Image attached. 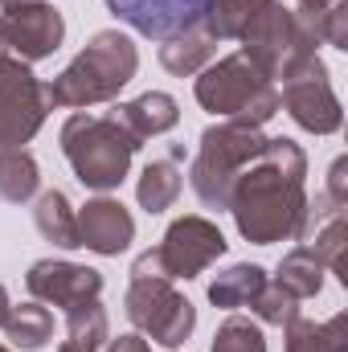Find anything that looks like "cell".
<instances>
[{
  "instance_id": "5",
  "label": "cell",
  "mask_w": 348,
  "mask_h": 352,
  "mask_svg": "<svg viewBox=\"0 0 348 352\" xmlns=\"http://www.w3.org/2000/svg\"><path fill=\"white\" fill-rule=\"evenodd\" d=\"M197 102L217 115V119H234V123H250L262 127L279 115V87L254 70L242 54L217 58L197 74Z\"/></svg>"
},
{
  "instance_id": "20",
  "label": "cell",
  "mask_w": 348,
  "mask_h": 352,
  "mask_svg": "<svg viewBox=\"0 0 348 352\" xmlns=\"http://www.w3.org/2000/svg\"><path fill=\"white\" fill-rule=\"evenodd\" d=\"M4 336H8V344L21 352H41L50 344V336H54V316H50V307H41L37 299L33 303H21V307H8V316H4Z\"/></svg>"
},
{
  "instance_id": "24",
  "label": "cell",
  "mask_w": 348,
  "mask_h": 352,
  "mask_svg": "<svg viewBox=\"0 0 348 352\" xmlns=\"http://www.w3.org/2000/svg\"><path fill=\"white\" fill-rule=\"evenodd\" d=\"M66 336L70 344L83 352H98L107 340H111V320H107V307L98 299H87L78 307L66 311Z\"/></svg>"
},
{
  "instance_id": "8",
  "label": "cell",
  "mask_w": 348,
  "mask_h": 352,
  "mask_svg": "<svg viewBox=\"0 0 348 352\" xmlns=\"http://www.w3.org/2000/svg\"><path fill=\"white\" fill-rule=\"evenodd\" d=\"M50 111L45 82L29 70V62L0 54V148H25Z\"/></svg>"
},
{
  "instance_id": "1",
  "label": "cell",
  "mask_w": 348,
  "mask_h": 352,
  "mask_svg": "<svg viewBox=\"0 0 348 352\" xmlns=\"http://www.w3.org/2000/svg\"><path fill=\"white\" fill-rule=\"evenodd\" d=\"M303 176H307V152L295 140L287 135L266 140L259 160H250L238 173L230 188V205H226L246 242L274 246V242L299 238V226L307 213Z\"/></svg>"
},
{
  "instance_id": "27",
  "label": "cell",
  "mask_w": 348,
  "mask_h": 352,
  "mask_svg": "<svg viewBox=\"0 0 348 352\" xmlns=\"http://www.w3.org/2000/svg\"><path fill=\"white\" fill-rule=\"evenodd\" d=\"M250 311L259 316L262 324H270V328H287L291 320H299V299H295L291 291H283V287L270 278L259 291V299L250 303Z\"/></svg>"
},
{
  "instance_id": "19",
  "label": "cell",
  "mask_w": 348,
  "mask_h": 352,
  "mask_svg": "<svg viewBox=\"0 0 348 352\" xmlns=\"http://www.w3.org/2000/svg\"><path fill=\"white\" fill-rule=\"evenodd\" d=\"M33 226L45 242L62 246V250H78V213L70 209L66 192L58 188H45L37 197V209H33Z\"/></svg>"
},
{
  "instance_id": "18",
  "label": "cell",
  "mask_w": 348,
  "mask_h": 352,
  "mask_svg": "<svg viewBox=\"0 0 348 352\" xmlns=\"http://www.w3.org/2000/svg\"><path fill=\"white\" fill-rule=\"evenodd\" d=\"M324 270H328V266L320 263V254H316L307 242H299L295 250L283 254V263L274 270V283H279L283 291H291V295L303 303V299H316V295L324 291Z\"/></svg>"
},
{
  "instance_id": "16",
  "label": "cell",
  "mask_w": 348,
  "mask_h": 352,
  "mask_svg": "<svg viewBox=\"0 0 348 352\" xmlns=\"http://www.w3.org/2000/svg\"><path fill=\"white\" fill-rule=\"evenodd\" d=\"M266 283H270V278H266V270H262L259 263H234L230 270H221V274L209 283V303L221 307V311L250 307Z\"/></svg>"
},
{
  "instance_id": "15",
  "label": "cell",
  "mask_w": 348,
  "mask_h": 352,
  "mask_svg": "<svg viewBox=\"0 0 348 352\" xmlns=\"http://www.w3.org/2000/svg\"><path fill=\"white\" fill-rule=\"evenodd\" d=\"M107 115H111L135 144H144V140H152V135H164V131H173L176 123H180V107H176L173 94H164V90H148V94H140V98H131V102H115Z\"/></svg>"
},
{
  "instance_id": "22",
  "label": "cell",
  "mask_w": 348,
  "mask_h": 352,
  "mask_svg": "<svg viewBox=\"0 0 348 352\" xmlns=\"http://www.w3.org/2000/svg\"><path fill=\"white\" fill-rule=\"evenodd\" d=\"M184 188V173L176 168L173 160H152L144 173H140V184H135V197L148 213H164L173 209L176 197Z\"/></svg>"
},
{
  "instance_id": "21",
  "label": "cell",
  "mask_w": 348,
  "mask_h": 352,
  "mask_svg": "<svg viewBox=\"0 0 348 352\" xmlns=\"http://www.w3.org/2000/svg\"><path fill=\"white\" fill-rule=\"evenodd\" d=\"M287 352H348V316H332L328 324L312 320H291L287 328Z\"/></svg>"
},
{
  "instance_id": "9",
  "label": "cell",
  "mask_w": 348,
  "mask_h": 352,
  "mask_svg": "<svg viewBox=\"0 0 348 352\" xmlns=\"http://www.w3.org/2000/svg\"><path fill=\"white\" fill-rule=\"evenodd\" d=\"M226 234L217 230V221H209V217H201V213H184V217H176L173 226L164 230V238H160V246H152L156 250V258H160V270H164V278L176 283V278H197V274H205L209 266L217 263L221 254H226Z\"/></svg>"
},
{
  "instance_id": "11",
  "label": "cell",
  "mask_w": 348,
  "mask_h": 352,
  "mask_svg": "<svg viewBox=\"0 0 348 352\" xmlns=\"http://www.w3.org/2000/svg\"><path fill=\"white\" fill-rule=\"evenodd\" d=\"M0 16H4V50H12V58H21L29 66L41 58H54L66 41V21L45 0L4 8Z\"/></svg>"
},
{
  "instance_id": "13",
  "label": "cell",
  "mask_w": 348,
  "mask_h": 352,
  "mask_svg": "<svg viewBox=\"0 0 348 352\" xmlns=\"http://www.w3.org/2000/svg\"><path fill=\"white\" fill-rule=\"evenodd\" d=\"M25 287H29V295L37 303L70 311V307L102 295V274L94 266H78V263H66V258H41V263L29 266Z\"/></svg>"
},
{
  "instance_id": "17",
  "label": "cell",
  "mask_w": 348,
  "mask_h": 352,
  "mask_svg": "<svg viewBox=\"0 0 348 352\" xmlns=\"http://www.w3.org/2000/svg\"><path fill=\"white\" fill-rule=\"evenodd\" d=\"M213 54H217V41L197 25V29H184V33H176L168 41H160V66L176 74V78H184V74H201L209 62H213Z\"/></svg>"
},
{
  "instance_id": "31",
  "label": "cell",
  "mask_w": 348,
  "mask_h": 352,
  "mask_svg": "<svg viewBox=\"0 0 348 352\" xmlns=\"http://www.w3.org/2000/svg\"><path fill=\"white\" fill-rule=\"evenodd\" d=\"M8 307H12V303H8V291H4V283H0V324H4V316H8Z\"/></svg>"
},
{
  "instance_id": "32",
  "label": "cell",
  "mask_w": 348,
  "mask_h": 352,
  "mask_svg": "<svg viewBox=\"0 0 348 352\" xmlns=\"http://www.w3.org/2000/svg\"><path fill=\"white\" fill-rule=\"evenodd\" d=\"M17 4H37V0H0V8H17Z\"/></svg>"
},
{
  "instance_id": "7",
  "label": "cell",
  "mask_w": 348,
  "mask_h": 352,
  "mask_svg": "<svg viewBox=\"0 0 348 352\" xmlns=\"http://www.w3.org/2000/svg\"><path fill=\"white\" fill-rule=\"evenodd\" d=\"M123 307H127V320L135 324V332L164 349H180L197 328V307L168 278H131Z\"/></svg>"
},
{
  "instance_id": "29",
  "label": "cell",
  "mask_w": 348,
  "mask_h": 352,
  "mask_svg": "<svg viewBox=\"0 0 348 352\" xmlns=\"http://www.w3.org/2000/svg\"><path fill=\"white\" fill-rule=\"evenodd\" d=\"M102 352H152V344L140 336V332H123V336H115V340H107Z\"/></svg>"
},
{
  "instance_id": "30",
  "label": "cell",
  "mask_w": 348,
  "mask_h": 352,
  "mask_svg": "<svg viewBox=\"0 0 348 352\" xmlns=\"http://www.w3.org/2000/svg\"><path fill=\"white\" fill-rule=\"evenodd\" d=\"M295 4H299V8H295V12H299V16H303V21H307V16H320V12H324V8H332V4H336V0H295Z\"/></svg>"
},
{
  "instance_id": "14",
  "label": "cell",
  "mask_w": 348,
  "mask_h": 352,
  "mask_svg": "<svg viewBox=\"0 0 348 352\" xmlns=\"http://www.w3.org/2000/svg\"><path fill=\"white\" fill-rule=\"evenodd\" d=\"M135 242V217L115 197H94L78 209V246H87L102 258L123 254Z\"/></svg>"
},
{
  "instance_id": "28",
  "label": "cell",
  "mask_w": 348,
  "mask_h": 352,
  "mask_svg": "<svg viewBox=\"0 0 348 352\" xmlns=\"http://www.w3.org/2000/svg\"><path fill=\"white\" fill-rule=\"evenodd\" d=\"M328 197H336L340 205H348V160L340 156L336 164H332V173H328V188H324Z\"/></svg>"
},
{
  "instance_id": "26",
  "label": "cell",
  "mask_w": 348,
  "mask_h": 352,
  "mask_svg": "<svg viewBox=\"0 0 348 352\" xmlns=\"http://www.w3.org/2000/svg\"><path fill=\"white\" fill-rule=\"evenodd\" d=\"M209 352H266V336L254 320L246 316H230L221 320V328L213 332V349Z\"/></svg>"
},
{
  "instance_id": "34",
  "label": "cell",
  "mask_w": 348,
  "mask_h": 352,
  "mask_svg": "<svg viewBox=\"0 0 348 352\" xmlns=\"http://www.w3.org/2000/svg\"><path fill=\"white\" fill-rule=\"evenodd\" d=\"M0 54H4V16H0Z\"/></svg>"
},
{
  "instance_id": "6",
  "label": "cell",
  "mask_w": 348,
  "mask_h": 352,
  "mask_svg": "<svg viewBox=\"0 0 348 352\" xmlns=\"http://www.w3.org/2000/svg\"><path fill=\"white\" fill-rule=\"evenodd\" d=\"M238 41H242V58L270 82H287L303 62L316 58V45H320L299 21V12H291L283 0H262Z\"/></svg>"
},
{
  "instance_id": "12",
  "label": "cell",
  "mask_w": 348,
  "mask_h": 352,
  "mask_svg": "<svg viewBox=\"0 0 348 352\" xmlns=\"http://www.w3.org/2000/svg\"><path fill=\"white\" fill-rule=\"evenodd\" d=\"M123 25H131L135 33L152 37V41H168L184 29L205 25L213 0H102Z\"/></svg>"
},
{
  "instance_id": "33",
  "label": "cell",
  "mask_w": 348,
  "mask_h": 352,
  "mask_svg": "<svg viewBox=\"0 0 348 352\" xmlns=\"http://www.w3.org/2000/svg\"><path fill=\"white\" fill-rule=\"evenodd\" d=\"M58 352H83V349H74V344L66 340V344H58Z\"/></svg>"
},
{
  "instance_id": "3",
  "label": "cell",
  "mask_w": 348,
  "mask_h": 352,
  "mask_svg": "<svg viewBox=\"0 0 348 352\" xmlns=\"http://www.w3.org/2000/svg\"><path fill=\"white\" fill-rule=\"evenodd\" d=\"M58 144H62V156L74 168V176L94 192L119 188L131 173V156L144 148L111 115H83V111L62 123Z\"/></svg>"
},
{
  "instance_id": "23",
  "label": "cell",
  "mask_w": 348,
  "mask_h": 352,
  "mask_svg": "<svg viewBox=\"0 0 348 352\" xmlns=\"http://www.w3.org/2000/svg\"><path fill=\"white\" fill-rule=\"evenodd\" d=\"M41 188V168L25 148H0V197L25 205Z\"/></svg>"
},
{
  "instance_id": "25",
  "label": "cell",
  "mask_w": 348,
  "mask_h": 352,
  "mask_svg": "<svg viewBox=\"0 0 348 352\" xmlns=\"http://www.w3.org/2000/svg\"><path fill=\"white\" fill-rule=\"evenodd\" d=\"M259 4L262 0H213V8H209V16H205L201 29H205L213 41H238Z\"/></svg>"
},
{
  "instance_id": "10",
  "label": "cell",
  "mask_w": 348,
  "mask_h": 352,
  "mask_svg": "<svg viewBox=\"0 0 348 352\" xmlns=\"http://www.w3.org/2000/svg\"><path fill=\"white\" fill-rule=\"evenodd\" d=\"M279 107H287V115L312 131V135H332L340 131L345 123V107L332 90V78H328V66L320 62V54L312 62H303L287 82H283V94H279Z\"/></svg>"
},
{
  "instance_id": "2",
  "label": "cell",
  "mask_w": 348,
  "mask_h": 352,
  "mask_svg": "<svg viewBox=\"0 0 348 352\" xmlns=\"http://www.w3.org/2000/svg\"><path fill=\"white\" fill-rule=\"evenodd\" d=\"M140 70V50L127 33L102 29L87 41V50L54 78L45 82L50 107H94L111 102Z\"/></svg>"
},
{
  "instance_id": "35",
  "label": "cell",
  "mask_w": 348,
  "mask_h": 352,
  "mask_svg": "<svg viewBox=\"0 0 348 352\" xmlns=\"http://www.w3.org/2000/svg\"><path fill=\"white\" fill-rule=\"evenodd\" d=\"M0 352H12V349H8V344H0Z\"/></svg>"
},
{
  "instance_id": "4",
  "label": "cell",
  "mask_w": 348,
  "mask_h": 352,
  "mask_svg": "<svg viewBox=\"0 0 348 352\" xmlns=\"http://www.w3.org/2000/svg\"><path fill=\"white\" fill-rule=\"evenodd\" d=\"M270 135H262V127L250 123H234V119H221L213 127L201 131V144H197V156L188 164V184L197 192V201L205 209H226L230 205V188L238 173L259 160V152L266 148Z\"/></svg>"
}]
</instances>
